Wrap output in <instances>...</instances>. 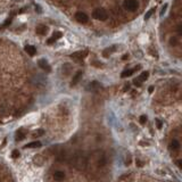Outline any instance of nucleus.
I'll list each match as a JSON object with an SVG mask.
<instances>
[{
    "label": "nucleus",
    "instance_id": "obj_1",
    "mask_svg": "<svg viewBox=\"0 0 182 182\" xmlns=\"http://www.w3.org/2000/svg\"><path fill=\"white\" fill-rule=\"evenodd\" d=\"M92 16H93V18H96V20H98V21H106L108 18V14L104 8H97L93 10Z\"/></svg>",
    "mask_w": 182,
    "mask_h": 182
},
{
    "label": "nucleus",
    "instance_id": "obj_2",
    "mask_svg": "<svg viewBox=\"0 0 182 182\" xmlns=\"http://www.w3.org/2000/svg\"><path fill=\"white\" fill-rule=\"evenodd\" d=\"M138 6H139V4H138L137 0H124V2H123L124 9L125 10H129V11L137 10Z\"/></svg>",
    "mask_w": 182,
    "mask_h": 182
},
{
    "label": "nucleus",
    "instance_id": "obj_3",
    "mask_svg": "<svg viewBox=\"0 0 182 182\" xmlns=\"http://www.w3.org/2000/svg\"><path fill=\"white\" fill-rule=\"evenodd\" d=\"M87 55H88L87 50H84V51H76V52H73V54L71 55V58L76 60V62H80V60H82Z\"/></svg>",
    "mask_w": 182,
    "mask_h": 182
},
{
    "label": "nucleus",
    "instance_id": "obj_4",
    "mask_svg": "<svg viewBox=\"0 0 182 182\" xmlns=\"http://www.w3.org/2000/svg\"><path fill=\"white\" fill-rule=\"evenodd\" d=\"M75 20H76L79 23H83L86 24L88 21H89V17H88L87 14H84L82 11H77L76 14H75Z\"/></svg>",
    "mask_w": 182,
    "mask_h": 182
},
{
    "label": "nucleus",
    "instance_id": "obj_5",
    "mask_svg": "<svg viewBox=\"0 0 182 182\" xmlns=\"http://www.w3.org/2000/svg\"><path fill=\"white\" fill-rule=\"evenodd\" d=\"M39 66L41 67L43 71H46V72H50V71H51V67L49 66L48 62H47L46 59H40V60H39Z\"/></svg>",
    "mask_w": 182,
    "mask_h": 182
},
{
    "label": "nucleus",
    "instance_id": "obj_6",
    "mask_svg": "<svg viewBox=\"0 0 182 182\" xmlns=\"http://www.w3.org/2000/svg\"><path fill=\"white\" fill-rule=\"evenodd\" d=\"M140 68V66H137L136 68H132V70H126V71H124V72H122V74H121V76L123 77H128V76H131V75H132L134 72H136L137 70H139Z\"/></svg>",
    "mask_w": 182,
    "mask_h": 182
},
{
    "label": "nucleus",
    "instance_id": "obj_7",
    "mask_svg": "<svg viewBox=\"0 0 182 182\" xmlns=\"http://www.w3.org/2000/svg\"><path fill=\"white\" fill-rule=\"evenodd\" d=\"M54 179L56 181H63L65 179V173L62 171H56L54 173Z\"/></svg>",
    "mask_w": 182,
    "mask_h": 182
},
{
    "label": "nucleus",
    "instance_id": "obj_8",
    "mask_svg": "<svg viewBox=\"0 0 182 182\" xmlns=\"http://www.w3.org/2000/svg\"><path fill=\"white\" fill-rule=\"evenodd\" d=\"M81 77H82V72L79 71L76 74L74 75L73 80H72V82H71V86H75V84H77V82H79V81H80Z\"/></svg>",
    "mask_w": 182,
    "mask_h": 182
},
{
    "label": "nucleus",
    "instance_id": "obj_9",
    "mask_svg": "<svg viewBox=\"0 0 182 182\" xmlns=\"http://www.w3.org/2000/svg\"><path fill=\"white\" fill-rule=\"evenodd\" d=\"M180 141L177 140V139H173L171 141V145H170V148L173 149V150H179L180 149Z\"/></svg>",
    "mask_w": 182,
    "mask_h": 182
},
{
    "label": "nucleus",
    "instance_id": "obj_10",
    "mask_svg": "<svg viewBox=\"0 0 182 182\" xmlns=\"http://www.w3.org/2000/svg\"><path fill=\"white\" fill-rule=\"evenodd\" d=\"M47 26H45V25H39V26H37V33L38 34H40V35H45V34L47 33Z\"/></svg>",
    "mask_w": 182,
    "mask_h": 182
},
{
    "label": "nucleus",
    "instance_id": "obj_11",
    "mask_svg": "<svg viewBox=\"0 0 182 182\" xmlns=\"http://www.w3.org/2000/svg\"><path fill=\"white\" fill-rule=\"evenodd\" d=\"M41 147V142L39 141H33V142H30L27 145L24 146V148H40Z\"/></svg>",
    "mask_w": 182,
    "mask_h": 182
},
{
    "label": "nucleus",
    "instance_id": "obj_12",
    "mask_svg": "<svg viewBox=\"0 0 182 182\" xmlns=\"http://www.w3.org/2000/svg\"><path fill=\"white\" fill-rule=\"evenodd\" d=\"M25 51H26L30 56H34L37 52V49H35V47H33V46H26L25 47Z\"/></svg>",
    "mask_w": 182,
    "mask_h": 182
},
{
    "label": "nucleus",
    "instance_id": "obj_13",
    "mask_svg": "<svg viewBox=\"0 0 182 182\" xmlns=\"http://www.w3.org/2000/svg\"><path fill=\"white\" fill-rule=\"evenodd\" d=\"M148 76H149V72H142V73L140 74V76L138 77V80L140 81V82H143V81H146L147 79H148Z\"/></svg>",
    "mask_w": 182,
    "mask_h": 182
},
{
    "label": "nucleus",
    "instance_id": "obj_14",
    "mask_svg": "<svg viewBox=\"0 0 182 182\" xmlns=\"http://www.w3.org/2000/svg\"><path fill=\"white\" fill-rule=\"evenodd\" d=\"M15 139H16V141H22L25 139V133L21 132V131H17L16 132V136H15Z\"/></svg>",
    "mask_w": 182,
    "mask_h": 182
},
{
    "label": "nucleus",
    "instance_id": "obj_15",
    "mask_svg": "<svg viewBox=\"0 0 182 182\" xmlns=\"http://www.w3.org/2000/svg\"><path fill=\"white\" fill-rule=\"evenodd\" d=\"M114 50H115V48H114V47H112L111 49H109V48H106V49H105V50H104V51H102V55H104V57H106V58H107L108 56L111 55V52H113V51H114Z\"/></svg>",
    "mask_w": 182,
    "mask_h": 182
},
{
    "label": "nucleus",
    "instance_id": "obj_16",
    "mask_svg": "<svg viewBox=\"0 0 182 182\" xmlns=\"http://www.w3.org/2000/svg\"><path fill=\"white\" fill-rule=\"evenodd\" d=\"M154 11H155V8H151V9H150V10L148 11V13H147V14H146V16H145V20H149V18H150V16H151V15L154 14Z\"/></svg>",
    "mask_w": 182,
    "mask_h": 182
},
{
    "label": "nucleus",
    "instance_id": "obj_17",
    "mask_svg": "<svg viewBox=\"0 0 182 182\" xmlns=\"http://www.w3.org/2000/svg\"><path fill=\"white\" fill-rule=\"evenodd\" d=\"M139 122H140V124H146V122H147V116H146V115H141L140 118H139Z\"/></svg>",
    "mask_w": 182,
    "mask_h": 182
},
{
    "label": "nucleus",
    "instance_id": "obj_18",
    "mask_svg": "<svg viewBox=\"0 0 182 182\" xmlns=\"http://www.w3.org/2000/svg\"><path fill=\"white\" fill-rule=\"evenodd\" d=\"M62 37H63V33H62V32H55L54 35H52L51 38H54L55 40H57V39H60Z\"/></svg>",
    "mask_w": 182,
    "mask_h": 182
},
{
    "label": "nucleus",
    "instance_id": "obj_19",
    "mask_svg": "<svg viewBox=\"0 0 182 182\" xmlns=\"http://www.w3.org/2000/svg\"><path fill=\"white\" fill-rule=\"evenodd\" d=\"M11 157L14 158V159H16L20 157V153H18V150H13V153H11Z\"/></svg>",
    "mask_w": 182,
    "mask_h": 182
},
{
    "label": "nucleus",
    "instance_id": "obj_20",
    "mask_svg": "<svg viewBox=\"0 0 182 182\" xmlns=\"http://www.w3.org/2000/svg\"><path fill=\"white\" fill-rule=\"evenodd\" d=\"M11 20H13V16H10L9 18H7V20H6V22L4 23V25H2V27H7L8 25L11 23Z\"/></svg>",
    "mask_w": 182,
    "mask_h": 182
},
{
    "label": "nucleus",
    "instance_id": "obj_21",
    "mask_svg": "<svg viewBox=\"0 0 182 182\" xmlns=\"http://www.w3.org/2000/svg\"><path fill=\"white\" fill-rule=\"evenodd\" d=\"M170 45L171 46H177L178 45V39H177V38H171V39H170Z\"/></svg>",
    "mask_w": 182,
    "mask_h": 182
},
{
    "label": "nucleus",
    "instance_id": "obj_22",
    "mask_svg": "<svg viewBox=\"0 0 182 182\" xmlns=\"http://www.w3.org/2000/svg\"><path fill=\"white\" fill-rule=\"evenodd\" d=\"M156 126H157V129H162L163 126V122L161 120H156Z\"/></svg>",
    "mask_w": 182,
    "mask_h": 182
},
{
    "label": "nucleus",
    "instance_id": "obj_23",
    "mask_svg": "<svg viewBox=\"0 0 182 182\" xmlns=\"http://www.w3.org/2000/svg\"><path fill=\"white\" fill-rule=\"evenodd\" d=\"M133 83H134V86L140 87V86H141V83H142V82H140V81L138 80V79H136V80H133Z\"/></svg>",
    "mask_w": 182,
    "mask_h": 182
},
{
    "label": "nucleus",
    "instance_id": "obj_24",
    "mask_svg": "<svg viewBox=\"0 0 182 182\" xmlns=\"http://www.w3.org/2000/svg\"><path fill=\"white\" fill-rule=\"evenodd\" d=\"M43 133H45V131H43L42 129H40V130H38V131H37V134H38V136H42Z\"/></svg>",
    "mask_w": 182,
    "mask_h": 182
},
{
    "label": "nucleus",
    "instance_id": "obj_25",
    "mask_svg": "<svg viewBox=\"0 0 182 182\" xmlns=\"http://www.w3.org/2000/svg\"><path fill=\"white\" fill-rule=\"evenodd\" d=\"M177 164H178V167L179 168H182V161H181V159H178Z\"/></svg>",
    "mask_w": 182,
    "mask_h": 182
},
{
    "label": "nucleus",
    "instance_id": "obj_26",
    "mask_svg": "<svg viewBox=\"0 0 182 182\" xmlns=\"http://www.w3.org/2000/svg\"><path fill=\"white\" fill-rule=\"evenodd\" d=\"M55 41H56V40L54 39V38H50L48 41H47V43H48V45H51V43H52V42H55Z\"/></svg>",
    "mask_w": 182,
    "mask_h": 182
},
{
    "label": "nucleus",
    "instance_id": "obj_27",
    "mask_svg": "<svg viewBox=\"0 0 182 182\" xmlns=\"http://www.w3.org/2000/svg\"><path fill=\"white\" fill-rule=\"evenodd\" d=\"M181 29H182V27H181V25H179V26H178V33H179V34H181V33H182Z\"/></svg>",
    "mask_w": 182,
    "mask_h": 182
},
{
    "label": "nucleus",
    "instance_id": "obj_28",
    "mask_svg": "<svg viewBox=\"0 0 182 182\" xmlns=\"http://www.w3.org/2000/svg\"><path fill=\"white\" fill-rule=\"evenodd\" d=\"M35 9H38V13H42L41 11V7H40V6H35Z\"/></svg>",
    "mask_w": 182,
    "mask_h": 182
},
{
    "label": "nucleus",
    "instance_id": "obj_29",
    "mask_svg": "<svg viewBox=\"0 0 182 182\" xmlns=\"http://www.w3.org/2000/svg\"><path fill=\"white\" fill-rule=\"evenodd\" d=\"M137 165H138V166H142V165H143V163H142V162H140V161H137Z\"/></svg>",
    "mask_w": 182,
    "mask_h": 182
},
{
    "label": "nucleus",
    "instance_id": "obj_30",
    "mask_svg": "<svg viewBox=\"0 0 182 182\" xmlns=\"http://www.w3.org/2000/svg\"><path fill=\"white\" fill-rule=\"evenodd\" d=\"M166 8H167V5H165L164 7H163V9H162V14H161V15H163V13L165 11V9H166Z\"/></svg>",
    "mask_w": 182,
    "mask_h": 182
},
{
    "label": "nucleus",
    "instance_id": "obj_31",
    "mask_svg": "<svg viewBox=\"0 0 182 182\" xmlns=\"http://www.w3.org/2000/svg\"><path fill=\"white\" fill-rule=\"evenodd\" d=\"M129 89H130V86H129V84H126V86L124 87V89H123V90H124V91H126V90H129Z\"/></svg>",
    "mask_w": 182,
    "mask_h": 182
},
{
    "label": "nucleus",
    "instance_id": "obj_32",
    "mask_svg": "<svg viewBox=\"0 0 182 182\" xmlns=\"http://www.w3.org/2000/svg\"><path fill=\"white\" fill-rule=\"evenodd\" d=\"M148 91H149V93H151L153 91H154V87H149V89H148Z\"/></svg>",
    "mask_w": 182,
    "mask_h": 182
},
{
    "label": "nucleus",
    "instance_id": "obj_33",
    "mask_svg": "<svg viewBox=\"0 0 182 182\" xmlns=\"http://www.w3.org/2000/svg\"><path fill=\"white\" fill-rule=\"evenodd\" d=\"M128 57H129L128 55H124V56H123V60H125V59H128Z\"/></svg>",
    "mask_w": 182,
    "mask_h": 182
}]
</instances>
